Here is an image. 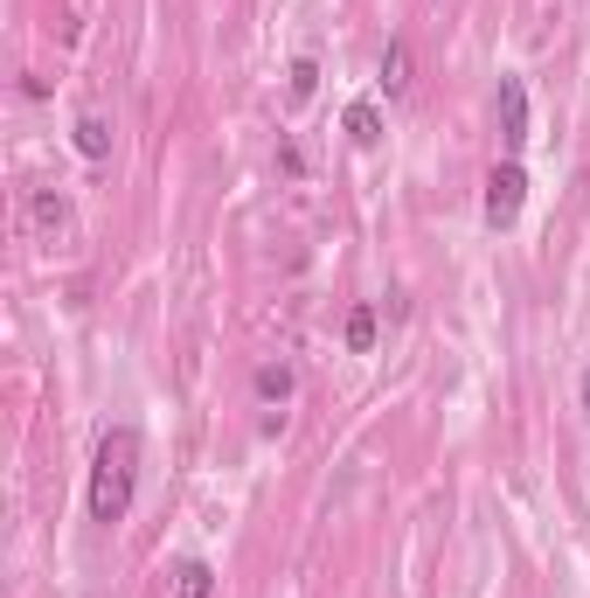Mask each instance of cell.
Segmentation results:
<instances>
[{"instance_id": "7c38bea8", "label": "cell", "mask_w": 590, "mask_h": 598, "mask_svg": "<svg viewBox=\"0 0 590 598\" xmlns=\"http://www.w3.org/2000/svg\"><path fill=\"white\" fill-rule=\"evenodd\" d=\"M583 418H590V369H583Z\"/></svg>"}, {"instance_id": "30bf717a", "label": "cell", "mask_w": 590, "mask_h": 598, "mask_svg": "<svg viewBox=\"0 0 590 598\" xmlns=\"http://www.w3.org/2000/svg\"><path fill=\"white\" fill-rule=\"evenodd\" d=\"M348 348H354V355L375 348V307H354V313H348Z\"/></svg>"}, {"instance_id": "3957f363", "label": "cell", "mask_w": 590, "mask_h": 598, "mask_svg": "<svg viewBox=\"0 0 590 598\" xmlns=\"http://www.w3.org/2000/svg\"><path fill=\"white\" fill-rule=\"evenodd\" d=\"M493 125H501V146L507 160L528 146V84L521 77H501V98H493Z\"/></svg>"}, {"instance_id": "9c48e42d", "label": "cell", "mask_w": 590, "mask_h": 598, "mask_svg": "<svg viewBox=\"0 0 590 598\" xmlns=\"http://www.w3.org/2000/svg\"><path fill=\"white\" fill-rule=\"evenodd\" d=\"M257 397L285 404V397H292V369H285V362H264V369H257Z\"/></svg>"}, {"instance_id": "8992f818", "label": "cell", "mask_w": 590, "mask_h": 598, "mask_svg": "<svg viewBox=\"0 0 590 598\" xmlns=\"http://www.w3.org/2000/svg\"><path fill=\"white\" fill-rule=\"evenodd\" d=\"M77 154L84 160H105L111 154V125L98 119V111H84V119H77Z\"/></svg>"}, {"instance_id": "ba28073f", "label": "cell", "mask_w": 590, "mask_h": 598, "mask_svg": "<svg viewBox=\"0 0 590 598\" xmlns=\"http://www.w3.org/2000/svg\"><path fill=\"white\" fill-rule=\"evenodd\" d=\"M383 91H389V98H404V91H410V49L404 43L383 49Z\"/></svg>"}, {"instance_id": "8fae6325", "label": "cell", "mask_w": 590, "mask_h": 598, "mask_svg": "<svg viewBox=\"0 0 590 598\" xmlns=\"http://www.w3.org/2000/svg\"><path fill=\"white\" fill-rule=\"evenodd\" d=\"M313 84H320L313 56H299V63H292V84H285V98H292V105H306V98H313Z\"/></svg>"}, {"instance_id": "277c9868", "label": "cell", "mask_w": 590, "mask_h": 598, "mask_svg": "<svg viewBox=\"0 0 590 598\" xmlns=\"http://www.w3.org/2000/svg\"><path fill=\"white\" fill-rule=\"evenodd\" d=\"M174 598H216V571H208L202 557H188V564H174Z\"/></svg>"}, {"instance_id": "5b68a950", "label": "cell", "mask_w": 590, "mask_h": 598, "mask_svg": "<svg viewBox=\"0 0 590 598\" xmlns=\"http://www.w3.org/2000/svg\"><path fill=\"white\" fill-rule=\"evenodd\" d=\"M28 216H35V237H49V244L70 230V202H63V195H35V210H28Z\"/></svg>"}, {"instance_id": "6da1fadb", "label": "cell", "mask_w": 590, "mask_h": 598, "mask_svg": "<svg viewBox=\"0 0 590 598\" xmlns=\"http://www.w3.org/2000/svg\"><path fill=\"white\" fill-rule=\"evenodd\" d=\"M132 480H140V432L132 424H111L98 439V466H91V522H125L132 509Z\"/></svg>"}, {"instance_id": "52a82bcc", "label": "cell", "mask_w": 590, "mask_h": 598, "mask_svg": "<svg viewBox=\"0 0 590 598\" xmlns=\"http://www.w3.org/2000/svg\"><path fill=\"white\" fill-rule=\"evenodd\" d=\"M348 140H354V146H375V140H383V111H375L369 98L348 105Z\"/></svg>"}, {"instance_id": "7a4b0ae2", "label": "cell", "mask_w": 590, "mask_h": 598, "mask_svg": "<svg viewBox=\"0 0 590 598\" xmlns=\"http://www.w3.org/2000/svg\"><path fill=\"white\" fill-rule=\"evenodd\" d=\"M521 195H528L521 160H501V167L486 175V223H493V230H507V223L521 216Z\"/></svg>"}]
</instances>
